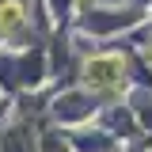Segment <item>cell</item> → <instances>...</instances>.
<instances>
[{"label": "cell", "mask_w": 152, "mask_h": 152, "mask_svg": "<svg viewBox=\"0 0 152 152\" xmlns=\"http://www.w3.org/2000/svg\"><path fill=\"white\" fill-rule=\"evenodd\" d=\"M118 72H122V61L118 57H95L91 65H88V80L91 84H110Z\"/></svg>", "instance_id": "1"}, {"label": "cell", "mask_w": 152, "mask_h": 152, "mask_svg": "<svg viewBox=\"0 0 152 152\" xmlns=\"http://www.w3.org/2000/svg\"><path fill=\"white\" fill-rule=\"evenodd\" d=\"M19 23V4H4L0 8V27H15Z\"/></svg>", "instance_id": "2"}]
</instances>
